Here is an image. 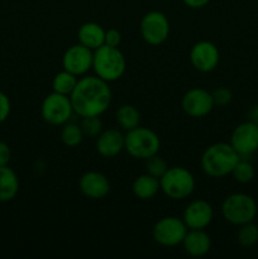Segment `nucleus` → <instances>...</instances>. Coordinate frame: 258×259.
<instances>
[{
	"label": "nucleus",
	"mask_w": 258,
	"mask_h": 259,
	"mask_svg": "<svg viewBox=\"0 0 258 259\" xmlns=\"http://www.w3.org/2000/svg\"><path fill=\"white\" fill-rule=\"evenodd\" d=\"M73 113L80 118L100 116L108 110L111 103V90L109 82L98 76H83L78 78L70 95Z\"/></svg>",
	"instance_id": "nucleus-1"
},
{
	"label": "nucleus",
	"mask_w": 258,
	"mask_h": 259,
	"mask_svg": "<svg viewBox=\"0 0 258 259\" xmlns=\"http://www.w3.org/2000/svg\"><path fill=\"white\" fill-rule=\"evenodd\" d=\"M239 159V154L230 146V143L219 142L205 149L200 159V166L206 176L222 179L232 174Z\"/></svg>",
	"instance_id": "nucleus-2"
},
{
	"label": "nucleus",
	"mask_w": 258,
	"mask_h": 259,
	"mask_svg": "<svg viewBox=\"0 0 258 259\" xmlns=\"http://www.w3.org/2000/svg\"><path fill=\"white\" fill-rule=\"evenodd\" d=\"M125 68V56L119 50V47L104 45L94 51L93 70L101 80L106 82H114L124 75Z\"/></svg>",
	"instance_id": "nucleus-3"
},
{
	"label": "nucleus",
	"mask_w": 258,
	"mask_h": 259,
	"mask_svg": "<svg viewBox=\"0 0 258 259\" xmlns=\"http://www.w3.org/2000/svg\"><path fill=\"white\" fill-rule=\"evenodd\" d=\"M161 139L156 132L146 126H137L124 136V151L136 159H148L158 154Z\"/></svg>",
	"instance_id": "nucleus-4"
},
{
	"label": "nucleus",
	"mask_w": 258,
	"mask_h": 259,
	"mask_svg": "<svg viewBox=\"0 0 258 259\" xmlns=\"http://www.w3.org/2000/svg\"><path fill=\"white\" fill-rule=\"evenodd\" d=\"M257 212L258 206L255 200L244 192H234L229 195L222 204V214L225 222L237 227L254 222Z\"/></svg>",
	"instance_id": "nucleus-5"
},
{
	"label": "nucleus",
	"mask_w": 258,
	"mask_h": 259,
	"mask_svg": "<svg viewBox=\"0 0 258 259\" xmlns=\"http://www.w3.org/2000/svg\"><path fill=\"white\" fill-rule=\"evenodd\" d=\"M194 175L185 167H168L159 179L161 191L171 200H184L191 196L195 190Z\"/></svg>",
	"instance_id": "nucleus-6"
},
{
	"label": "nucleus",
	"mask_w": 258,
	"mask_h": 259,
	"mask_svg": "<svg viewBox=\"0 0 258 259\" xmlns=\"http://www.w3.org/2000/svg\"><path fill=\"white\" fill-rule=\"evenodd\" d=\"M72 114L73 108L70 96L52 91L43 99L42 106H40V115H42L43 120L50 125H63L70 121Z\"/></svg>",
	"instance_id": "nucleus-7"
},
{
	"label": "nucleus",
	"mask_w": 258,
	"mask_h": 259,
	"mask_svg": "<svg viewBox=\"0 0 258 259\" xmlns=\"http://www.w3.org/2000/svg\"><path fill=\"white\" fill-rule=\"evenodd\" d=\"M168 18L158 10H152L143 15L139 23V32L146 43L151 46H161L169 37Z\"/></svg>",
	"instance_id": "nucleus-8"
},
{
	"label": "nucleus",
	"mask_w": 258,
	"mask_h": 259,
	"mask_svg": "<svg viewBox=\"0 0 258 259\" xmlns=\"http://www.w3.org/2000/svg\"><path fill=\"white\" fill-rule=\"evenodd\" d=\"M184 220L177 217H164L154 224L152 237L157 244L162 247H176L184 240L187 233Z\"/></svg>",
	"instance_id": "nucleus-9"
},
{
	"label": "nucleus",
	"mask_w": 258,
	"mask_h": 259,
	"mask_svg": "<svg viewBox=\"0 0 258 259\" xmlns=\"http://www.w3.org/2000/svg\"><path fill=\"white\" fill-rule=\"evenodd\" d=\"M229 143L240 158L250 157L258 151V125L250 120L238 124L230 134Z\"/></svg>",
	"instance_id": "nucleus-10"
},
{
	"label": "nucleus",
	"mask_w": 258,
	"mask_h": 259,
	"mask_svg": "<svg viewBox=\"0 0 258 259\" xmlns=\"http://www.w3.org/2000/svg\"><path fill=\"white\" fill-rule=\"evenodd\" d=\"M93 58L94 51L77 43L65 51L62 56V67L63 70L80 77L93 68Z\"/></svg>",
	"instance_id": "nucleus-11"
},
{
	"label": "nucleus",
	"mask_w": 258,
	"mask_h": 259,
	"mask_svg": "<svg viewBox=\"0 0 258 259\" xmlns=\"http://www.w3.org/2000/svg\"><path fill=\"white\" fill-rule=\"evenodd\" d=\"M190 62L192 67L202 73L214 71L220 62V52L210 40H200L190 51Z\"/></svg>",
	"instance_id": "nucleus-12"
},
{
	"label": "nucleus",
	"mask_w": 258,
	"mask_h": 259,
	"mask_svg": "<svg viewBox=\"0 0 258 259\" xmlns=\"http://www.w3.org/2000/svg\"><path fill=\"white\" fill-rule=\"evenodd\" d=\"M182 110L191 118H204L214 109L211 93L201 88H194L187 91L181 100Z\"/></svg>",
	"instance_id": "nucleus-13"
},
{
	"label": "nucleus",
	"mask_w": 258,
	"mask_h": 259,
	"mask_svg": "<svg viewBox=\"0 0 258 259\" xmlns=\"http://www.w3.org/2000/svg\"><path fill=\"white\" fill-rule=\"evenodd\" d=\"M214 209L206 200H194L184 210L182 220L187 229H206L212 222Z\"/></svg>",
	"instance_id": "nucleus-14"
},
{
	"label": "nucleus",
	"mask_w": 258,
	"mask_h": 259,
	"mask_svg": "<svg viewBox=\"0 0 258 259\" xmlns=\"http://www.w3.org/2000/svg\"><path fill=\"white\" fill-rule=\"evenodd\" d=\"M78 189L88 199L101 200L110 192V182L101 172L88 171L78 180Z\"/></svg>",
	"instance_id": "nucleus-15"
},
{
	"label": "nucleus",
	"mask_w": 258,
	"mask_h": 259,
	"mask_svg": "<svg viewBox=\"0 0 258 259\" xmlns=\"http://www.w3.org/2000/svg\"><path fill=\"white\" fill-rule=\"evenodd\" d=\"M96 151L104 158H114L124 151V134L118 129H106L96 137Z\"/></svg>",
	"instance_id": "nucleus-16"
},
{
	"label": "nucleus",
	"mask_w": 258,
	"mask_h": 259,
	"mask_svg": "<svg viewBox=\"0 0 258 259\" xmlns=\"http://www.w3.org/2000/svg\"><path fill=\"white\" fill-rule=\"evenodd\" d=\"M181 244L191 257H204L211 249V239L204 229H189Z\"/></svg>",
	"instance_id": "nucleus-17"
},
{
	"label": "nucleus",
	"mask_w": 258,
	"mask_h": 259,
	"mask_svg": "<svg viewBox=\"0 0 258 259\" xmlns=\"http://www.w3.org/2000/svg\"><path fill=\"white\" fill-rule=\"evenodd\" d=\"M77 39L78 43L95 51L105 43V29L99 23H83L77 30Z\"/></svg>",
	"instance_id": "nucleus-18"
},
{
	"label": "nucleus",
	"mask_w": 258,
	"mask_h": 259,
	"mask_svg": "<svg viewBox=\"0 0 258 259\" xmlns=\"http://www.w3.org/2000/svg\"><path fill=\"white\" fill-rule=\"evenodd\" d=\"M19 191L18 175L9 166H0V202H9Z\"/></svg>",
	"instance_id": "nucleus-19"
},
{
	"label": "nucleus",
	"mask_w": 258,
	"mask_h": 259,
	"mask_svg": "<svg viewBox=\"0 0 258 259\" xmlns=\"http://www.w3.org/2000/svg\"><path fill=\"white\" fill-rule=\"evenodd\" d=\"M161 190L159 187V179L151 176L148 174L141 175L137 177L132 185V191L134 196L139 200H151L158 194Z\"/></svg>",
	"instance_id": "nucleus-20"
},
{
	"label": "nucleus",
	"mask_w": 258,
	"mask_h": 259,
	"mask_svg": "<svg viewBox=\"0 0 258 259\" xmlns=\"http://www.w3.org/2000/svg\"><path fill=\"white\" fill-rule=\"evenodd\" d=\"M115 120L123 131H132V129L139 126L141 113L136 106L124 104V105L119 106L118 110L115 111Z\"/></svg>",
	"instance_id": "nucleus-21"
},
{
	"label": "nucleus",
	"mask_w": 258,
	"mask_h": 259,
	"mask_svg": "<svg viewBox=\"0 0 258 259\" xmlns=\"http://www.w3.org/2000/svg\"><path fill=\"white\" fill-rule=\"evenodd\" d=\"M78 77L75 76L73 73L68 72V71L62 70L58 73H56V76L52 80V90L55 93L62 94V95L70 96L71 93L75 89L76 83H77Z\"/></svg>",
	"instance_id": "nucleus-22"
},
{
	"label": "nucleus",
	"mask_w": 258,
	"mask_h": 259,
	"mask_svg": "<svg viewBox=\"0 0 258 259\" xmlns=\"http://www.w3.org/2000/svg\"><path fill=\"white\" fill-rule=\"evenodd\" d=\"M60 137L62 143L67 147H77L85 138L80 124L70 123V121L63 124Z\"/></svg>",
	"instance_id": "nucleus-23"
},
{
	"label": "nucleus",
	"mask_w": 258,
	"mask_h": 259,
	"mask_svg": "<svg viewBox=\"0 0 258 259\" xmlns=\"http://www.w3.org/2000/svg\"><path fill=\"white\" fill-rule=\"evenodd\" d=\"M237 242L240 247L250 248L258 243V225L253 222L239 225L237 232Z\"/></svg>",
	"instance_id": "nucleus-24"
},
{
	"label": "nucleus",
	"mask_w": 258,
	"mask_h": 259,
	"mask_svg": "<svg viewBox=\"0 0 258 259\" xmlns=\"http://www.w3.org/2000/svg\"><path fill=\"white\" fill-rule=\"evenodd\" d=\"M230 175L239 184H249L255 177V168L247 158H240Z\"/></svg>",
	"instance_id": "nucleus-25"
},
{
	"label": "nucleus",
	"mask_w": 258,
	"mask_h": 259,
	"mask_svg": "<svg viewBox=\"0 0 258 259\" xmlns=\"http://www.w3.org/2000/svg\"><path fill=\"white\" fill-rule=\"evenodd\" d=\"M81 131L88 138H96L103 132V121L99 116H83L80 121Z\"/></svg>",
	"instance_id": "nucleus-26"
},
{
	"label": "nucleus",
	"mask_w": 258,
	"mask_h": 259,
	"mask_svg": "<svg viewBox=\"0 0 258 259\" xmlns=\"http://www.w3.org/2000/svg\"><path fill=\"white\" fill-rule=\"evenodd\" d=\"M167 169H168V164L164 161V158H162L158 154H154L146 159V174L151 175V176L161 179L166 174Z\"/></svg>",
	"instance_id": "nucleus-27"
},
{
	"label": "nucleus",
	"mask_w": 258,
	"mask_h": 259,
	"mask_svg": "<svg viewBox=\"0 0 258 259\" xmlns=\"http://www.w3.org/2000/svg\"><path fill=\"white\" fill-rule=\"evenodd\" d=\"M211 96H212V101H214L215 106L228 105L233 99L232 91H230L228 88H224V86H222V88H217L215 90H212Z\"/></svg>",
	"instance_id": "nucleus-28"
},
{
	"label": "nucleus",
	"mask_w": 258,
	"mask_h": 259,
	"mask_svg": "<svg viewBox=\"0 0 258 259\" xmlns=\"http://www.w3.org/2000/svg\"><path fill=\"white\" fill-rule=\"evenodd\" d=\"M10 111H12V103L9 96L0 90V124L9 118Z\"/></svg>",
	"instance_id": "nucleus-29"
},
{
	"label": "nucleus",
	"mask_w": 258,
	"mask_h": 259,
	"mask_svg": "<svg viewBox=\"0 0 258 259\" xmlns=\"http://www.w3.org/2000/svg\"><path fill=\"white\" fill-rule=\"evenodd\" d=\"M121 43V34L115 28L105 30V43L104 45L110 46V47H119Z\"/></svg>",
	"instance_id": "nucleus-30"
},
{
	"label": "nucleus",
	"mask_w": 258,
	"mask_h": 259,
	"mask_svg": "<svg viewBox=\"0 0 258 259\" xmlns=\"http://www.w3.org/2000/svg\"><path fill=\"white\" fill-rule=\"evenodd\" d=\"M12 159V149L9 144L4 141H0V166H9Z\"/></svg>",
	"instance_id": "nucleus-31"
},
{
	"label": "nucleus",
	"mask_w": 258,
	"mask_h": 259,
	"mask_svg": "<svg viewBox=\"0 0 258 259\" xmlns=\"http://www.w3.org/2000/svg\"><path fill=\"white\" fill-rule=\"evenodd\" d=\"M186 7L191 8V9H201V8L206 7L211 0H182Z\"/></svg>",
	"instance_id": "nucleus-32"
},
{
	"label": "nucleus",
	"mask_w": 258,
	"mask_h": 259,
	"mask_svg": "<svg viewBox=\"0 0 258 259\" xmlns=\"http://www.w3.org/2000/svg\"><path fill=\"white\" fill-rule=\"evenodd\" d=\"M248 120H250L252 123H254L255 125H258V104L257 105H253L250 108L249 113H248Z\"/></svg>",
	"instance_id": "nucleus-33"
}]
</instances>
